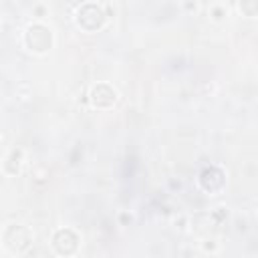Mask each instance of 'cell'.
<instances>
[{"label":"cell","instance_id":"1","mask_svg":"<svg viewBox=\"0 0 258 258\" xmlns=\"http://www.w3.org/2000/svg\"><path fill=\"white\" fill-rule=\"evenodd\" d=\"M24 44L30 52L42 54L52 46V30L42 22H32L24 32Z\"/></svg>","mask_w":258,"mask_h":258},{"label":"cell","instance_id":"2","mask_svg":"<svg viewBox=\"0 0 258 258\" xmlns=\"http://www.w3.org/2000/svg\"><path fill=\"white\" fill-rule=\"evenodd\" d=\"M75 20H77V24H79L83 30H87V32H95V30H99V28L105 24L107 14H105V10H103L101 4L85 2V4H81V6L77 8Z\"/></svg>","mask_w":258,"mask_h":258},{"label":"cell","instance_id":"3","mask_svg":"<svg viewBox=\"0 0 258 258\" xmlns=\"http://www.w3.org/2000/svg\"><path fill=\"white\" fill-rule=\"evenodd\" d=\"M2 242H4V246L12 254H20V252H26L30 248V244H32V232L24 224H10L4 230V234H2Z\"/></svg>","mask_w":258,"mask_h":258},{"label":"cell","instance_id":"4","mask_svg":"<svg viewBox=\"0 0 258 258\" xmlns=\"http://www.w3.org/2000/svg\"><path fill=\"white\" fill-rule=\"evenodd\" d=\"M79 244H81V238L71 228H60L52 236V248L60 256H73L79 250Z\"/></svg>","mask_w":258,"mask_h":258},{"label":"cell","instance_id":"5","mask_svg":"<svg viewBox=\"0 0 258 258\" xmlns=\"http://www.w3.org/2000/svg\"><path fill=\"white\" fill-rule=\"evenodd\" d=\"M89 99L93 103V107L97 109H109L117 103V91L109 85V83H97L91 87Z\"/></svg>","mask_w":258,"mask_h":258},{"label":"cell","instance_id":"6","mask_svg":"<svg viewBox=\"0 0 258 258\" xmlns=\"http://www.w3.org/2000/svg\"><path fill=\"white\" fill-rule=\"evenodd\" d=\"M200 185L206 189V191H220L224 185H226V175L220 167L216 165H210L206 167L202 173H200Z\"/></svg>","mask_w":258,"mask_h":258},{"label":"cell","instance_id":"7","mask_svg":"<svg viewBox=\"0 0 258 258\" xmlns=\"http://www.w3.org/2000/svg\"><path fill=\"white\" fill-rule=\"evenodd\" d=\"M20 163H22V151L20 149H12L4 161V171L10 173V175H16L18 169H20Z\"/></svg>","mask_w":258,"mask_h":258},{"label":"cell","instance_id":"8","mask_svg":"<svg viewBox=\"0 0 258 258\" xmlns=\"http://www.w3.org/2000/svg\"><path fill=\"white\" fill-rule=\"evenodd\" d=\"M240 8H242L248 16H254V14H256V10H258V4H256V2H242V4H240Z\"/></svg>","mask_w":258,"mask_h":258},{"label":"cell","instance_id":"9","mask_svg":"<svg viewBox=\"0 0 258 258\" xmlns=\"http://www.w3.org/2000/svg\"><path fill=\"white\" fill-rule=\"evenodd\" d=\"M214 14H216L214 18H222V8H220V6H216V8H214Z\"/></svg>","mask_w":258,"mask_h":258},{"label":"cell","instance_id":"10","mask_svg":"<svg viewBox=\"0 0 258 258\" xmlns=\"http://www.w3.org/2000/svg\"><path fill=\"white\" fill-rule=\"evenodd\" d=\"M208 242H210V240H208ZM214 248H216V246H214L212 242H210V244H206V250H214Z\"/></svg>","mask_w":258,"mask_h":258},{"label":"cell","instance_id":"11","mask_svg":"<svg viewBox=\"0 0 258 258\" xmlns=\"http://www.w3.org/2000/svg\"><path fill=\"white\" fill-rule=\"evenodd\" d=\"M0 28H2V18H0Z\"/></svg>","mask_w":258,"mask_h":258},{"label":"cell","instance_id":"12","mask_svg":"<svg viewBox=\"0 0 258 258\" xmlns=\"http://www.w3.org/2000/svg\"><path fill=\"white\" fill-rule=\"evenodd\" d=\"M6 258H10V256H6Z\"/></svg>","mask_w":258,"mask_h":258}]
</instances>
